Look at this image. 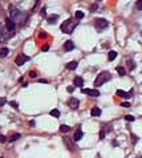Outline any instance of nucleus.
<instances>
[{"label":"nucleus","mask_w":142,"mask_h":158,"mask_svg":"<svg viewBox=\"0 0 142 158\" xmlns=\"http://www.w3.org/2000/svg\"><path fill=\"white\" fill-rule=\"evenodd\" d=\"M76 25H77V21H75V20H72V19H68V20H65L63 24H61V31H63L64 33H68V35H70V33L75 31Z\"/></svg>","instance_id":"obj_1"},{"label":"nucleus","mask_w":142,"mask_h":158,"mask_svg":"<svg viewBox=\"0 0 142 158\" xmlns=\"http://www.w3.org/2000/svg\"><path fill=\"white\" fill-rule=\"evenodd\" d=\"M9 9H11V20H12L13 23H20V21H23V20L27 17L25 13L20 12L19 9H16V8L12 7V5L9 7Z\"/></svg>","instance_id":"obj_2"},{"label":"nucleus","mask_w":142,"mask_h":158,"mask_svg":"<svg viewBox=\"0 0 142 158\" xmlns=\"http://www.w3.org/2000/svg\"><path fill=\"white\" fill-rule=\"evenodd\" d=\"M110 78V73L109 72H101L98 76H97V78L94 80V86H101V85H104L106 81H108Z\"/></svg>","instance_id":"obj_3"},{"label":"nucleus","mask_w":142,"mask_h":158,"mask_svg":"<svg viewBox=\"0 0 142 158\" xmlns=\"http://www.w3.org/2000/svg\"><path fill=\"white\" fill-rule=\"evenodd\" d=\"M108 25H109L108 20H105V19H102V17L96 20V28H97V29H100V31H101V29H105Z\"/></svg>","instance_id":"obj_4"},{"label":"nucleus","mask_w":142,"mask_h":158,"mask_svg":"<svg viewBox=\"0 0 142 158\" xmlns=\"http://www.w3.org/2000/svg\"><path fill=\"white\" fill-rule=\"evenodd\" d=\"M29 60V57H28V56L27 54H19L17 56V57H16V64L20 66V65H23V64H25V61H28Z\"/></svg>","instance_id":"obj_5"},{"label":"nucleus","mask_w":142,"mask_h":158,"mask_svg":"<svg viewBox=\"0 0 142 158\" xmlns=\"http://www.w3.org/2000/svg\"><path fill=\"white\" fill-rule=\"evenodd\" d=\"M82 93H86V94H89L92 97H98L100 96V92H98L97 89H89V88L82 89Z\"/></svg>","instance_id":"obj_6"},{"label":"nucleus","mask_w":142,"mask_h":158,"mask_svg":"<svg viewBox=\"0 0 142 158\" xmlns=\"http://www.w3.org/2000/svg\"><path fill=\"white\" fill-rule=\"evenodd\" d=\"M64 143H65V146H66L69 150H73L75 149V142L70 140L69 137H64Z\"/></svg>","instance_id":"obj_7"},{"label":"nucleus","mask_w":142,"mask_h":158,"mask_svg":"<svg viewBox=\"0 0 142 158\" xmlns=\"http://www.w3.org/2000/svg\"><path fill=\"white\" fill-rule=\"evenodd\" d=\"M132 93H133V90H130L129 93H126V92H124V90H121V89H118L117 92H116V94H117V96L124 97V98H130V97H132Z\"/></svg>","instance_id":"obj_8"},{"label":"nucleus","mask_w":142,"mask_h":158,"mask_svg":"<svg viewBox=\"0 0 142 158\" xmlns=\"http://www.w3.org/2000/svg\"><path fill=\"white\" fill-rule=\"evenodd\" d=\"M78 104H80V101L77 98H75V97H72V98L68 101V105L72 108V109H77L78 108Z\"/></svg>","instance_id":"obj_9"},{"label":"nucleus","mask_w":142,"mask_h":158,"mask_svg":"<svg viewBox=\"0 0 142 158\" xmlns=\"http://www.w3.org/2000/svg\"><path fill=\"white\" fill-rule=\"evenodd\" d=\"M5 28H7V31H9V32L15 31V23L11 20V19H7V20H5Z\"/></svg>","instance_id":"obj_10"},{"label":"nucleus","mask_w":142,"mask_h":158,"mask_svg":"<svg viewBox=\"0 0 142 158\" xmlns=\"http://www.w3.org/2000/svg\"><path fill=\"white\" fill-rule=\"evenodd\" d=\"M64 49H65L66 52H69V51H73V49H75V43H73L72 40H68V41H65V44H64Z\"/></svg>","instance_id":"obj_11"},{"label":"nucleus","mask_w":142,"mask_h":158,"mask_svg":"<svg viewBox=\"0 0 142 158\" xmlns=\"http://www.w3.org/2000/svg\"><path fill=\"white\" fill-rule=\"evenodd\" d=\"M82 135H84V133H82V130L78 128V129L76 130L75 135H73V141H80V140L82 138Z\"/></svg>","instance_id":"obj_12"},{"label":"nucleus","mask_w":142,"mask_h":158,"mask_svg":"<svg viewBox=\"0 0 142 158\" xmlns=\"http://www.w3.org/2000/svg\"><path fill=\"white\" fill-rule=\"evenodd\" d=\"M90 114H92L93 117H100V116H101V109H100V108H97V106L92 108V110H90Z\"/></svg>","instance_id":"obj_13"},{"label":"nucleus","mask_w":142,"mask_h":158,"mask_svg":"<svg viewBox=\"0 0 142 158\" xmlns=\"http://www.w3.org/2000/svg\"><path fill=\"white\" fill-rule=\"evenodd\" d=\"M75 86H82V84H84V80H82V78L81 77H75Z\"/></svg>","instance_id":"obj_14"},{"label":"nucleus","mask_w":142,"mask_h":158,"mask_svg":"<svg viewBox=\"0 0 142 158\" xmlns=\"http://www.w3.org/2000/svg\"><path fill=\"white\" fill-rule=\"evenodd\" d=\"M77 65H78L77 61H70V63L66 65V68H68L69 71H73V69H76V68H77Z\"/></svg>","instance_id":"obj_15"},{"label":"nucleus","mask_w":142,"mask_h":158,"mask_svg":"<svg viewBox=\"0 0 142 158\" xmlns=\"http://www.w3.org/2000/svg\"><path fill=\"white\" fill-rule=\"evenodd\" d=\"M57 19H58V15H51L48 17V24H55L57 21Z\"/></svg>","instance_id":"obj_16"},{"label":"nucleus","mask_w":142,"mask_h":158,"mask_svg":"<svg viewBox=\"0 0 142 158\" xmlns=\"http://www.w3.org/2000/svg\"><path fill=\"white\" fill-rule=\"evenodd\" d=\"M51 116L55 117V118H58V117H60V110H58V109H52L51 110Z\"/></svg>","instance_id":"obj_17"},{"label":"nucleus","mask_w":142,"mask_h":158,"mask_svg":"<svg viewBox=\"0 0 142 158\" xmlns=\"http://www.w3.org/2000/svg\"><path fill=\"white\" fill-rule=\"evenodd\" d=\"M75 16H76V20H81V19H84V12L82 11H76Z\"/></svg>","instance_id":"obj_18"},{"label":"nucleus","mask_w":142,"mask_h":158,"mask_svg":"<svg viewBox=\"0 0 142 158\" xmlns=\"http://www.w3.org/2000/svg\"><path fill=\"white\" fill-rule=\"evenodd\" d=\"M8 48H0V57H5V56L8 54Z\"/></svg>","instance_id":"obj_19"},{"label":"nucleus","mask_w":142,"mask_h":158,"mask_svg":"<svg viewBox=\"0 0 142 158\" xmlns=\"http://www.w3.org/2000/svg\"><path fill=\"white\" fill-rule=\"evenodd\" d=\"M117 72H118V74H120V76H125L126 74L125 68H122V66H117Z\"/></svg>","instance_id":"obj_20"},{"label":"nucleus","mask_w":142,"mask_h":158,"mask_svg":"<svg viewBox=\"0 0 142 158\" xmlns=\"http://www.w3.org/2000/svg\"><path fill=\"white\" fill-rule=\"evenodd\" d=\"M19 138H20V134H19V133H13V134L9 137V141L12 142V141H16V140H19Z\"/></svg>","instance_id":"obj_21"},{"label":"nucleus","mask_w":142,"mask_h":158,"mask_svg":"<svg viewBox=\"0 0 142 158\" xmlns=\"http://www.w3.org/2000/svg\"><path fill=\"white\" fill-rule=\"evenodd\" d=\"M116 57H117V52H116V51H110V52H109V60L113 61Z\"/></svg>","instance_id":"obj_22"},{"label":"nucleus","mask_w":142,"mask_h":158,"mask_svg":"<svg viewBox=\"0 0 142 158\" xmlns=\"http://www.w3.org/2000/svg\"><path fill=\"white\" fill-rule=\"evenodd\" d=\"M69 130H70V128L68 125H61L60 126V132H63V133H68Z\"/></svg>","instance_id":"obj_23"},{"label":"nucleus","mask_w":142,"mask_h":158,"mask_svg":"<svg viewBox=\"0 0 142 158\" xmlns=\"http://www.w3.org/2000/svg\"><path fill=\"white\" fill-rule=\"evenodd\" d=\"M125 120H126V121H129V122H132V121H134V117L127 114V116H125Z\"/></svg>","instance_id":"obj_24"},{"label":"nucleus","mask_w":142,"mask_h":158,"mask_svg":"<svg viewBox=\"0 0 142 158\" xmlns=\"http://www.w3.org/2000/svg\"><path fill=\"white\" fill-rule=\"evenodd\" d=\"M5 39H7L5 33H4V31H2V32H0V40H5Z\"/></svg>","instance_id":"obj_25"},{"label":"nucleus","mask_w":142,"mask_h":158,"mask_svg":"<svg viewBox=\"0 0 142 158\" xmlns=\"http://www.w3.org/2000/svg\"><path fill=\"white\" fill-rule=\"evenodd\" d=\"M137 8L139 11H142V0H138V2H137Z\"/></svg>","instance_id":"obj_26"},{"label":"nucleus","mask_w":142,"mask_h":158,"mask_svg":"<svg viewBox=\"0 0 142 158\" xmlns=\"http://www.w3.org/2000/svg\"><path fill=\"white\" fill-rule=\"evenodd\" d=\"M9 105L12 106V108H15V109H17V108H19V106H17V102H15V101H11Z\"/></svg>","instance_id":"obj_27"},{"label":"nucleus","mask_w":142,"mask_h":158,"mask_svg":"<svg viewBox=\"0 0 142 158\" xmlns=\"http://www.w3.org/2000/svg\"><path fill=\"white\" fill-rule=\"evenodd\" d=\"M96 9H98V5H97V4H93V5H90V11H92V12H94Z\"/></svg>","instance_id":"obj_28"},{"label":"nucleus","mask_w":142,"mask_h":158,"mask_svg":"<svg viewBox=\"0 0 142 158\" xmlns=\"http://www.w3.org/2000/svg\"><path fill=\"white\" fill-rule=\"evenodd\" d=\"M5 104V98H3V97H0V106H3Z\"/></svg>","instance_id":"obj_29"},{"label":"nucleus","mask_w":142,"mask_h":158,"mask_svg":"<svg viewBox=\"0 0 142 158\" xmlns=\"http://www.w3.org/2000/svg\"><path fill=\"white\" fill-rule=\"evenodd\" d=\"M66 90H68L69 93H72L73 90H75V86H68V88H66Z\"/></svg>","instance_id":"obj_30"},{"label":"nucleus","mask_w":142,"mask_h":158,"mask_svg":"<svg viewBox=\"0 0 142 158\" xmlns=\"http://www.w3.org/2000/svg\"><path fill=\"white\" fill-rule=\"evenodd\" d=\"M7 141V138L4 137V135H2V134H0V142H5Z\"/></svg>","instance_id":"obj_31"},{"label":"nucleus","mask_w":142,"mask_h":158,"mask_svg":"<svg viewBox=\"0 0 142 158\" xmlns=\"http://www.w3.org/2000/svg\"><path fill=\"white\" fill-rule=\"evenodd\" d=\"M29 76H31V77H37V73L35 72V71H32V72L29 73Z\"/></svg>","instance_id":"obj_32"},{"label":"nucleus","mask_w":142,"mask_h":158,"mask_svg":"<svg viewBox=\"0 0 142 158\" xmlns=\"http://www.w3.org/2000/svg\"><path fill=\"white\" fill-rule=\"evenodd\" d=\"M121 105H122L124 108H129V106H130V104H129V102H122Z\"/></svg>","instance_id":"obj_33"},{"label":"nucleus","mask_w":142,"mask_h":158,"mask_svg":"<svg viewBox=\"0 0 142 158\" xmlns=\"http://www.w3.org/2000/svg\"><path fill=\"white\" fill-rule=\"evenodd\" d=\"M104 137H105V132H100V138L102 140Z\"/></svg>","instance_id":"obj_34"},{"label":"nucleus","mask_w":142,"mask_h":158,"mask_svg":"<svg viewBox=\"0 0 142 158\" xmlns=\"http://www.w3.org/2000/svg\"><path fill=\"white\" fill-rule=\"evenodd\" d=\"M41 15H43V16H45V8H43V11H41Z\"/></svg>","instance_id":"obj_35"},{"label":"nucleus","mask_w":142,"mask_h":158,"mask_svg":"<svg viewBox=\"0 0 142 158\" xmlns=\"http://www.w3.org/2000/svg\"><path fill=\"white\" fill-rule=\"evenodd\" d=\"M0 158H3V157H0Z\"/></svg>","instance_id":"obj_36"}]
</instances>
